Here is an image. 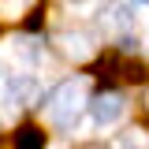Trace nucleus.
Returning a JSON list of instances; mask_svg holds the SVG:
<instances>
[{"label":"nucleus","instance_id":"3","mask_svg":"<svg viewBox=\"0 0 149 149\" xmlns=\"http://www.w3.org/2000/svg\"><path fill=\"white\" fill-rule=\"evenodd\" d=\"M123 108H127V104H123V97L116 90H104V93H97L90 101V116H93V123H101V127H112V123L123 116Z\"/></svg>","mask_w":149,"mask_h":149},{"label":"nucleus","instance_id":"4","mask_svg":"<svg viewBox=\"0 0 149 149\" xmlns=\"http://www.w3.org/2000/svg\"><path fill=\"white\" fill-rule=\"evenodd\" d=\"M97 15H101V30L112 34V37H127L134 30V15H130L123 4H104Z\"/></svg>","mask_w":149,"mask_h":149},{"label":"nucleus","instance_id":"6","mask_svg":"<svg viewBox=\"0 0 149 149\" xmlns=\"http://www.w3.org/2000/svg\"><path fill=\"white\" fill-rule=\"evenodd\" d=\"M45 0H0V26H15V22H26L30 15L41 11Z\"/></svg>","mask_w":149,"mask_h":149},{"label":"nucleus","instance_id":"7","mask_svg":"<svg viewBox=\"0 0 149 149\" xmlns=\"http://www.w3.org/2000/svg\"><path fill=\"white\" fill-rule=\"evenodd\" d=\"M0 149H41V134L34 127H22L15 138H0Z\"/></svg>","mask_w":149,"mask_h":149},{"label":"nucleus","instance_id":"8","mask_svg":"<svg viewBox=\"0 0 149 149\" xmlns=\"http://www.w3.org/2000/svg\"><path fill=\"white\" fill-rule=\"evenodd\" d=\"M74 149H104L101 142H82V146H74Z\"/></svg>","mask_w":149,"mask_h":149},{"label":"nucleus","instance_id":"2","mask_svg":"<svg viewBox=\"0 0 149 149\" xmlns=\"http://www.w3.org/2000/svg\"><path fill=\"white\" fill-rule=\"evenodd\" d=\"M101 71H104V78H116V82H146V67L138 63V60H130V56L123 52H112L101 60Z\"/></svg>","mask_w":149,"mask_h":149},{"label":"nucleus","instance_id":"9","mask_svg":"<svg viewBox=\"0 0 149 149\" xmlns=\"http://www.w3.org/2000/svg\"><path fill=\"white\" fill-rule=\"evenodd\" d=\"M130 4H149V0H130Z\"/></svg>","mask_w":149,"mask_h":149},{"label":"nucleus","instance_id":"10","mask_svg":"<svg viewBox=\"0 0 149 149\" xmlns=\"http://www.w3.org/2000/svg\"><path fill=\"white\" fill-rule=\"evenodd\" d=\"M127 149H130V146H127Z\"/></svg>","mask_w":149,"mask_h":149},{"label":"nucleus","instance_id":"1","mask_svg":"<svg viewBox=\"0 0 149 149\" xmlns=\"http://www.w3.org/2000/svg\"><path fill=\"white\" fill-rule=\"evenodd\" d=\"M82 108H90V86H86V78H67V82L52 86L45 93V101H41V112H45V119L56 130H71L78 123Z\"/></svg>","mask_w":149,"mask_h":149},{"label":"nucleus","instance_id":"5","mask_svg":"<svg viewBox=\"0 0 149 149\" xmlns=\"http://www.w3.org/2000/svg\"><path fill=\"white\" fill-rule=\"evenodd\" d=\"M56 45H60V52L71 56V60H90L93 56V37L86 30H67V34H56Z\"/></svg>","mask_w":149,"mask_h":149}]
</instances>
